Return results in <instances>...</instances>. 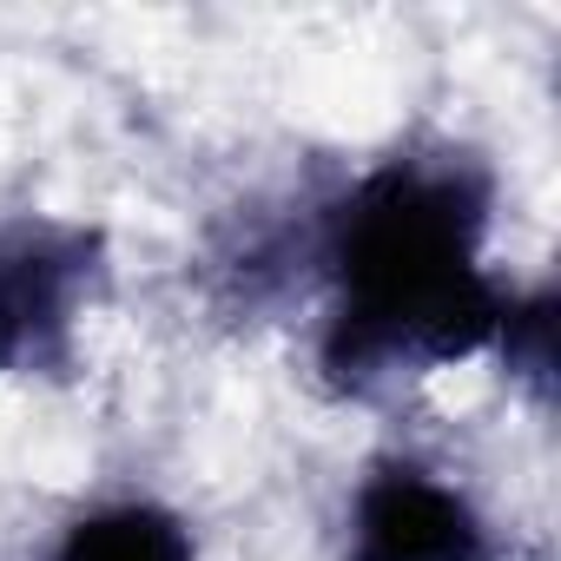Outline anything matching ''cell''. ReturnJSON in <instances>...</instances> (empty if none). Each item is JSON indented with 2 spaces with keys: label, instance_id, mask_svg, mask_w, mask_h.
I'll list each match as a JSON object with an SVG mask.
<instances>
[{
  "label": "cell",
  "instance_id": "cell-4",
  "mask_svg": "<svg viewBox=\"0 0 561 561\" xmlns=\"http://www.w3.org/2000/svg\"><path fill=\"white\" fill-rule=\"evenodd\" d=\"M54 561H198L192 548V528L159 508V502H106L93 515H80Z\"/></svg>",
  "mask_w": 561,
  "mask_h": 561
},
{
  "label": "cell",
  "instance_id": "cell-1",
  "mask_svg": "<svg viewBox=\"0 0 561 561\" xmlns=\"http://www.w3.org/2000/svg\"><path fill=\"white\" fill-rule=\"evenodd\" d=\"M489 198L449 159H390L337 211L331 231V364L370 377L390 364H456L502 337L515 298L482 264Z\"/></svg>",
  "mask_w": 561,
  "mask_h": 561
},
{
  "label": "cell",
  "instance_id": "cell-3",
  "mask_svg": "<svg viewBox=\"0 0 561 561\" xmlns=\"http://www.w3.org/2000/svg\"><path fill=\"white\" fill-rule=\"evenodd\" d=\"M87 285V238L60 225H21L0 238V370L47 364L67 344Z\"/></svg>",
  "mask_w": 561,
  "mask_h": 561
},
{
  "label": "cell",
  "instance_id": "cell-2",
  "mask_svg": "<svg viewBox=\"0 0 561 561\" xmlns=\"http://www.w3.org/2000/svg\"><path fill=\"white\" fill-rule=\"evenodd\" d=\"M351 561H495V541L456 482L383 462L351 502Z\"/></svg>",
  "mask_w": 561,
  "mask_h": 561
}]
</instances>
